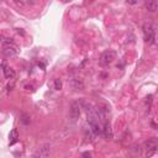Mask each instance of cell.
I'll return each mask as SVG.
<instances>
[{
  "instance_id": "obj_8",
  "label": "cell",
  "mask_w": 158,
  "mask_h": 158,
  "mask_svg": "<svg viewBox=\"0 0 158 158\" xmlns=\"http://www.w3.org/2000/svg\"><path fill=\"white\" fill-rule=\"evenodd\" d=\"M49 151H51V148H49V144H45L41 148H38V151L35 153V157H47L49 156Z\"/></svg>"
},
{
  "instance_id": "obj_4",
  "label": "cell",
  "mask_w": 158,
  "mask_h": 158,
  "mask_svg": "<svg viewBox=\"0 0 158 158\" xmlns=\"http://www.w3.org/2000/svg\"><path fill=\"white\" fill-rule=\"evenodd\" d=\"M157 148H158V140L156 137L148 138L146 142H144V149L147 151V156H152L153 153L157 151Z\"/></svg>"
},
{
  "instance_id": "obj_12",
  "label": "cell",
  "mask_w": 158,
  "mask_h": 158,
  "mask_svg": "<svg viewBox=\"0 0 158 158\" xmlns=\"http://www.w3.org/2000/svg\"><path fill=\"white\" fill-rule=\"evenodd\" d=\"M131 151L135 152V153H140L141 152V147L138 146V144H134V146L131 147Z\"/></svg>"
},
{
  "instance_id": "obj_14",
  "label": "cell",
  "mask_w": 158,
  "mask_h": 158,
  "mask_svg": "<svg viewBox=\"0 0 158 158\" xmlns=\"http://www.w3.org/2000/svg\"><path fill=\"white\" fill-rule=\"evenodd\" d=\"M126 3L128 5H136V4L138 3V0H126Z\"/></svg>"
},
{
  "instance_id": "obj_10",
  "label": "cell",
  "mask_w": 158,
  "mask_h": 158,
  "mask_svg": "<svg viewBox=\"0 0 158 158\" xmlns=\"http://www.w3.org/2000/svg\"><path fill=\"white\" fill-rule=\"evenodd\" d=\"M158 7L157 0H146V9L149 12H156Z\"/></svg>"
},
{
  "instance_id": "obj_11",
  "label": "cell",
  "mask_w": 158,
  "mask_h": 158,
  "mask_svg": "<svg viewBox=\"0 0 158 158\" xmlns=\"http://www.w3.org/2000/svg\"><path fill=\"white\" fill-rule=\"evenodd\" d=\"M63 84H62V80L61 79H55V89L56 90H61Z\"/></svg>"
},
{
  "instance_id": "obj_1",
  "label": "cell",
  "mask_w": 158,
  "mask_h": 158,
  "mask_svg": "<svg viewBox=\"0 0 158 158\" xmlns=\"http://www.w3.org/2000/svg\"><path fill=\"white\" fill-rule=\"evenodd\" d=\"M143 30V37L144 41L148 45H155L156 43V26L151 22H146L142 27Z\"/></svg>"
},
{
  "instance_id": "obj_6",
  "label": "cell",
  "mask_w": 158,
  "mask_h": 158,
  "mask_svg": "<svg viewBox=\"0 0 158 158\" xmlns=\"http://www.w3.org/2000/svg\"><path fill=\"white\" fill-rule=\"evenodd\" d=\"M1 68H3V73H4V76H5L6 79H14L16 77L15 70L12 69L10 65H7L6 63H3L1 64Z\"/></svg>"
},
{
  "instance_id": "obj_7",
  "label": "cell",
  "mask_w": 158,
  "mask_h": 158,
  "mask_svg": "<svg viewBox=\"0 0 158 158\" xmlns=\"http://www.w3.org/2000/svg\"><path fill=\"white\" fill-rule=\"evenodd\" d=\"M101 134L104 135L106 140H111L113 138V130H111V125L109 121L104 122V126L101 127Z\"/></svg>"
},
{
  "instance_id": "obj_3",
  "label": "cell",
  "mask_w": 158,
  "mask_h": 158,
  "mask_svg": "<svg viewBox=\"0 0 158 158\" xmlns=\"http://www.w3.org/2000/svg\"><path fill=\"white\" fill-rule=\"evenodd\" d=\"M116 59V52L115 51H105L101 55V58H100V64L101 65H109L110 63H113V62Z\"/></svg>"
},
{
  "instance_id": "obj_9",
  "label": "cell",
  "mask_w": 158,
  "mask_h": 158,
  "mask_svg": "<svg viewBox=\"0 0 158 158\" xmlns=\"http://www.w3.org/2000/svg\"><path fill=\"white\" fill-rule=\"evenodd\" d=\"M18 138H19V131L18 128H12L11 132L9 134V144L12 146L14 143L18 142Z\"/></svg>"
},
{
  "instance_id": "obj_13",
  "label": "cell",
  "mask_w": 158,
  "mask_h": 158,
  "mask_svg": "<svg viewBox=\"0 0 158 158\" xmlns=\"http://www.w3.org/2000/svg\"><path fill=\"white\" fill-rule=\"evenodd\" d=\"M21 121H22V124L27 125V124H30V117H28L27 115H24V116H22V119H21Z\"/></svg>"
},
{
  "instance_id": "obj_16",
  "label": "cell",
  "mask_w": 158,
  "mask_h": 158,
  "mask_svg": "<svg viewBox=\"0 0 158 158\" xmlns=\"http://www.w3.org/2000/svg\"><path fill=\"white\" fill-rule=\"evenodd\" d=\"M4 40H5V37H4V36H0V43H3Z\"/></svg>"
},
{
  "instance_id": "obj_15",
  "label": "cell",
  "mask_w": 158,
  "mask_h": 158,
  "mask_svg": "<svg viewBox=\"0 0 158 158\" xmlns=\"http://www.w3.org/2000/svg\"><path fill=\"white\" fill-rule=\"evenodd\" d=\"M90 156H91L90 152H84V153H83V157H90Z\"/></svg>"
},
{
  "instance_id": "obj_2",
  "label": "cell",
  "mask_w": 158,
  "mask_h": 158,
  "mask_svg": "<svg viewBox=\"0 0 158 158\" xmlns=\"http://www.w3.org/2000/svg\"><path fill=\"white\" fill-rule=\"evenodd\" d=\"M80 109H82V106L79 104V101L72 103V105L69 107V117L72 120V122L78 121V119L80 117Z\"/></svg>"
},
{
  "instance_id": "obj_5",
  "label": "cell",
  "mask_w": 158,
  "mask_h": 158,
  "mask_svg": "<svg viewBox=\"0 0 158 158\" xmlns=\"http://www.w3.org/2000/svg\"><path fill=\"white\" fill-rule=\"evenodd\" d=\"M1 53L5 57H14L18 53V49H16L14 45H5L4 48L1 49Z\"/></svg>"
}]
</instances>
